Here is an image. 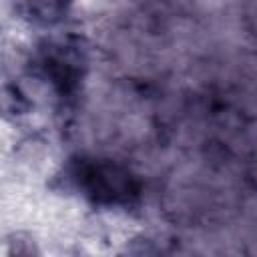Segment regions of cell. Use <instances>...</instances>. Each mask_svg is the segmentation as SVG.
<instances>
[{
  "mask_svg": "<svg viewBox=\"0 0 257 257\" xmlns=\"http://www.w3.org/2000/svg\"><path fill=\"white\" fill-rule=\"evenodd\" d=\"M78 179L86 193L102 203H128L137 193L131 183V175L112 165L88 163L78 171Z\"/></svg>",
  "mask_w": 257,
  "mask_h": 257,
  "instance_id": "cell-1",
  "label": "cell"
},
{
  "mask_svg": "<svg viewBox=\"0 0 257 257\" xmlns=\"http://www.w3.org/2000/svg\"><path fill=\"white\" fill-rule=\"evenodd\" d=\"M24 2L28 4L30 14H34L36 18H40L44 22L58 20L68 4V0H24Z\"/></svg>",
  "mask_w": 257,
  "mask_h": 257,
  "instance_id": "cell-2",
  "label": "cell"
}]
</instances>
